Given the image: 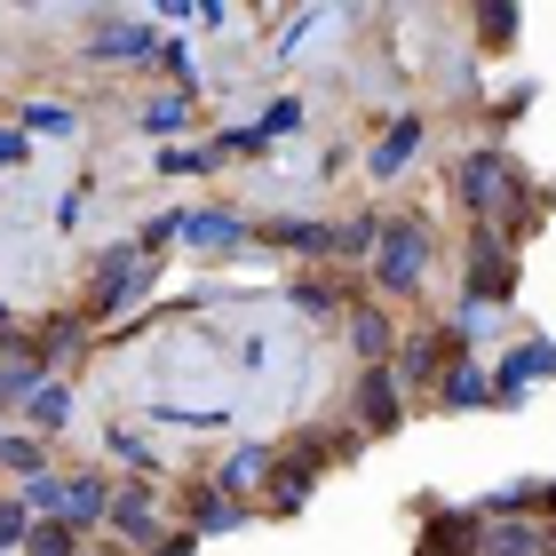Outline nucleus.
Returning <instances> with one entry per match:
<instances>
[{"label":"nucleus","mask_w":556,"mask_h":556,"mask_svg":"<svg viewBox=\"0 0 556 556\" xmlns=\"http://www.w3.org/2000/svg\"><path fill=\"white\" fill-rule=\"evenodd\" d=\"M469 24H477V40H485L493 56H509V40H517V24H525V9H509V0H485V9H477Z\"/></svg>","instance_id":"nucleus-21"},{"label":"nucleus","mask_w":556,"mask_h":556,"mask_svg":"<svg viewBox=\"0 0 556 556\" xmlns=\"http://www.w3.org/2000/svg\"><path fill=\"white\" fill-rule=\"evenodd\" d=\"M462 302H469V311H501V302H517V247H509V239H493V231L469 239Z\"/></svg>","instance_id":"nucleus-4"},{"label":"nucleus","mask_w":556,"mask_h":556,"mask_svg":"<svg viewBox=\"0 0 556 556\" xmlns=\"http://www.w3.org/2000/svg\"><path fill=\"white\" fill-rule=\"evenodd\" d=\"M64 421H72V390L64 382H40L33 406H24V429H64Z\"/></svg>","instance_id":"nucleus-24"},{"label":"nucleus","mask_w":556,"mask_h":556,"mask_svg":"<svg viewBox=\"0 0 556 556\" xmlns=\"http://www.w3.org/2000/svg\"><path fill=\"white\" fill-rule=\"evenodd\" d=\"M199 548V533H160V548H151V556H191Z\"/></svg>","instance_id":"nucleus-35"},{"label":"nucleus","mask_w":556,"mask_h":556,"mask_svg":"<svg viewBox=\"0 0 556 556\" xmlns=\"http://www.w3.org/2000/svg\"><path fill=\"white\" fill-rule=\"evenodd\" d=\"M184 239L199 247V255H247L263 231L247 215H231V207H199V215H184Z\"/></svg>","instance_id":"nucleus-10"},{"label":"nucleus","mask_w":556,"mask_h":556,"mask_svg":"<svg viewBox=\"0 0 556 556\" xmlns=\"http://www.w3.org/2000/svg\"><path fill=\"white\" fill-rule=\"evenodd\" d=\"M438 406H445V414H477V406H493V374H485V366H469V358H453V366H445V382H438Z\"/></svg>","instance_id":"nucleus-17"},{"label":"nucleus","mask_w":556,"mask_h":556,"mask_svg":"<svg viewBox=\"0 0 556 556\" xmlns=\"http://www.w3.org/2000/svg\"><path fill=\"white\" fill-rule=\"evenodd\" d=\"M151 278H160V255H143L136 239L104 247V255H96V270H88L80 318H88V326H104V318H119V311H136V302L151 294Z\"/></svg>","instance_id":"nucleus-2"},{"label":"nucleus","mask_w":556,"mask_h":556,"mask_svg":"<svg viewBox=\"0 0 556 556\" xmlns=\"http://www.w3.org/2000/svg\"><path fill=\"white\" fill-rule=\"evenodd\" d=\"M24 160H33V136H24V128H0V167H24Z\"/></svg>","instance_id":"nucleus-32"},{"label":"nucleus","mask_w":556,"mask_h":556,"mask_svg":"<svg viewBox=\"0 0 556 556\" xmlns=\"http://www.w3.org/2000/svg\"><path fill=\"white\" fill-rule=\"evenodd\" d=\"M0 501H9V493H0Z\"/></svg>","instance_id":"nucleus-39"},{"label":"nucleus","mask_w":556,"mask_h":556,"mask_svg":"<svg viewBox=\"0 0 556 556\" xmlns=\"http://www.w3.org/2000/svg\"><path fill=\"white\" fill-rule=\"evenodd\" d=\"M0 469H9V477H24V485H33V477H48V438L0 429Z\"/></svg>","instance_id":"nucleus-20"},{"label":"nucleus","mask_w":556,"mask_h":556,"mask_svg":"<svg viewBox=\"0 0 556 556\" xmlns=\"http://www.w3.org/2000/svg\"><path fill=\"white\" fill-rule=\"evenodd\" d=\"M294 128H302V96H278V104H263V119H255V136H263V143L294 136Z\"/></svg>","instance_id":"nucleus-27"},{"label":"nucleus","mask_w":556,"mask_h":556,"mask_svg":"<svg viewBox=\"0 0 556 556\" xmlns=\"http://www.w3.org/2000/svg\"><path fill=\"white\" fill-rule=\"evenodd\" d=\"M453 199L469 207L477 231H493V239H509L533 223V175H525L509 151H469L462 167H453Z\"/></svg>","instance_id":"nucleus-1"},{"label":"nucleus","mask_w":556,"mask_h":556,"mask_svg":"<svg viewBox=\"0 0 556 556\" xmlns=\"http://www.w3.org/2000/svg\"><path fill=\"white\" fill-rule=\"evenodd\" d=\"M184 119H191V96L184 88H160L143 104V136H184Z\"/></svg>","instance_id":"nucleus-23"},{"label":"nucleus","mask_w":556,"mask_h":556,"mask_svg":"<svg viewBox=\"0 0 556 556\" xmlns=\"http://www.w3.org/2000/svg\"><path fill=\"white\" fill-rule=\"evenodd\" d=\"M160 56V40H151V24H136V16H104L88 33V64H151Z\"/></svg>","instance_id":"nucleus-11"},{"label":"nucleus","mask_w":556,"mask_h":556,"mask_svg":"<svg viewBox=\"0 0 556 556\" xmlns=\"http://www.w3.org/2000/svg\"><path fill=\"white\" fill-rule=\"evenodd\" d=\"M80 541H88V533H72L64 517H40L33 533H24V556H88Z\"/></svg>","instance_id":"nucleus-22"},{"label":"nucleus","mask_w":556,"mask_h":556,"mask_svg":"<svg viewBox=\"0 0 556 556\" xmlns=\"http://www.w3.org/2000/svg\"><path fill=\"white\" fill-rule=\"evenodd\" d=\"M342 326H350V350H358L366 366H390V350H397V318L382 311V302H350Z\"/></svg>","instance_id":"nucleus-13"},{"label":"nucleus","mask_w":556,"mask_h":556,"mask_svg":"<svg viewBox=\"0 0 556 556\" xmlns=\"http://www.w3.org/2000/svg\"><path fill=\"white\" fill-rule=\"evenodd\" d=\"M294 311H302V318H342L350 302L326 287V278H294Z\"/></svg>","instance_id":"nucleus-25"},{"label":"nucleus","mask_w":556,"mask_h":556,"mask_svg":"<svg viewBox=\"0 0 556 556\" xmlns=\"http://www.w3.org/2000/svg\"><path fill=\"white\" fill-rule=\"evenodd\" d=\"M112 453H119V462H136L143 477H160V453H151L143 429H112Z\"/></svg>","instance_id":"nucleus-30"},{"label":"nucleus","mask_w":556,"mask_h":556,"mask_svg":"<svg viewBox=\"0 0 556 556\" xmlns=\"http://www.w3.org/2000/svg\"><path fill=\"white\" fill-rule=\"evenodd\" d=\"M453 358H462V334H453V326H414L390 374H397V390H414V382H445Z\"/></svg>","instance_id":"nucleus-8"},{"label":"nucleus","mask_w":556,"mask_h":556,"mask_svg":"<svg viewBox=\"0 0 556 556\" xmlns=\"http://www.w3.org/2000/svg\"><path fill=\"white\" fill-rule=\"evenodd\" d=\"M247 517H255V509L231 501V493H215V485H199V501H191V533H239Z\"/></svg>","instance_id":"nucleus-18"},{"label":"nucleus","mask_w":556,"mask_h":556,"mask_svg":"<svg viewBox=\"0 0 556 556\" xmlns=\"http://www.w3.org/2000/svg\"><path fill=\"white\" fill-rule=\"evenodd\" d=\"M541 382H556V342H517L509 358L493 366V406H525V397H533Z\"/></svg>","instance_id":"nucleus-7"},{"label":"nucleus","mask_w":556,"mask_h":556,"mask_svg":"<svg viewBox=\"0 0 556 556\" xmlns=\"http://www.w3.org/2000/svg\"><path fill=\"white\" fill-rule=\"evenodd\" d=\"M429 223L414 215H382V231H374V287L382 294H421V278H429Z\"/></svg>","instance_id":"nucleus-3"},{"label":"nucleus","mask_w":556,"mask_h":556,"mask_svg":"<svg viewBox=\"0 0 556 556\" xmlns=\"http://www.w3.org/2000/svg\"><path fill=\"white\" fill-rule=\"evenodd\" d=\"M350 421L366 429V438H397V421H406V390H397L390 366H366L358 390H350Z\"/></svg>","instance_id":"nucleus-6"},{"label":"nucleus","mask_w":556,"mask_h":556,"mask_svg":"<svg viewBox=\"0 0 556 556\" xmlns=\"http://www.w3.org/2000/svg\"><path fill=\"white\" fill-rule=\"evenodd\" d=\"M541 556H556V517H548V525H541Z\"/></svg>","instance_id":"nucleus-37"},{"label":"nucleus","mask_w":556,"mask_h":556,"mask_svg":"<svg viewBox=\"0 0 556 556\" xmlns=\"http://www.w3.org/2000/svg\"><path fill=\"white\" fill-rule=\"evenodd\" d=\"M33 525H40V517H33V509H24V501H16V493H9V501H0V556H9V548H24V533H33Z\"/></svg>","instance_id":"nucleus-29"},{"label":"nucleus","mask_w":556,"mask_h":556,"mask_svg":"<svg viewBox=\"0 0 556 556\" xmlns=\"http://www.w3.org/2000/svg\"><path fill=\"white\" fill-rule=\"evenodd\" d=\"M151 64H160L167 80H175V88L191 96V48H184V40H160V56H151Z\"/></svg>","instance_id":"nucleus-31"},{"label":"nucleus","mask_w":556,"mask_h":556,"mask_svg":"<svg viewBox=\"0 0 556 556\" xmlns=\"http://www.w3.org/2000/svg\"><path fill=\"white\" fill-rule=\"evenodd\" d=\"M525 104H533V80H517V88H509V96H501V104H493V119H517V112H525Z\"/></svg>","instance_id":"nucleus-34"},{"label":"nucleus","mask_w":556,"mask_h":556,"mask_svg":"<svg viewBox=\"0 0 556 556\" xmlns=\"http://www.w3.org/2000/svg\"><path fill=\"white\" fill-rule=\"evenodd\" d=\"M270 469H278V445H270V438H247L239 453H223L215 493H231V501H263V493H270Z\"/></svg>","instance_id":"nucleus-9"},{"label":"nucleus","mask_w":556,"mask_h":556,"mask_svg":"<svg viewBox=\"0 0 556 556\" xmlns=\"http://www.w3.org/2000/svg\"><path fill=\"white\" fill-rule=\"evenodd\" d=\"M477 556H541L533 517H477Z\"/></svg>","instance_id":"nucleus-16"},{"label":"nucleus","mask_w":556,"mask_h":556,"mask_svg":"<svg viewBox=\"0 0 556 556\" xmlns=\"http://www.w3.org/2000/svg\"><path fill=\"white\" fill-rule=\"evenodd\" d=\"M16 501H24L33 517H56V509H64V477H33V485H16Z\"/></svg>","instance_id":"nucleus-28"},{"label":"nucleus","mask_w":556,"mask_h":556,"mask_svg":"<svg viewBox=\"0 0 556 556\" xmlns=\"http://www.w3.org/2000/svg\"><path fill=\"white\" fill-rule=\"evenodd\" d=\"M160 167H167V175H199V167H215V151H167Z\"/></svg>","instance_id":"nucleus-33"},{"label":"nucleus","mask_w":556,"mask_h":556,"mask_svg":"<svg viewBox=\"0 0 556 556\" xmlns=\"http://www.w3.org/2000/svg\"><path fill=\"white\" fill-rule=\"evenodd\" d=\"M541 517H556V477L541 485V509H533V525H541Z\"/></svg>","instance_id":"nucleus-36"},{"label":"nucleus","mask_w":556,"mask_h":556,"mask_svg":"<svg viewBox=\"0 0 556 556\" xmlns=\"http://www.w3.org/2000/svg\"><path fill=\"white\" fill-rule=\"evenodd\" d=\"M112 541H128V548H160V525H167V509H160V493H151V477H136V485H112Z\"/></svg>","instance_id":"nucleus-5"},{"label":"nucleus","mask_w":556,"mask_h":556,"mask_svg":"<svg viewBox=\"0 0 556 556\" xmlns=\"http://www.w3.org/2000/svg\"><path fill=\"white\" fill-rule=\"evenodd\" d=\"M24 136H80V112L72 104H24Z\"/></svg>","instance_id":"nucleus-26"},{"label":"nucleus","mask_w":556,"mask_h":556,"mask_svg":"<svg viewBox=\"0 0 556 556\" xmlns=\"http://www.w3.org/2000/svg\"><path fill=\"white\" fill-rule=\"evenodd\" d=\"M421 136H429V119H390V128H382V143H374L366 151V175H374V184H397V175H406V160H414V151H421Z\"/></svg>","instance_id":"nucleus-14"},{"label":"nucleus","mask_w":556,"mask_h":556,"mask_svg":"<svg viewBox=\"0 0 556 556\" xmlns=\"http://www.w3.org/2000/svg\"><path fill=\"white\" fill-rule=\"evenodd\" d=\"M0 334H9V302H0Z\"/></svg>","instance_id":"nucleus-38"},{"label":"nucleus","mask_w":556,"mask_h":556,"mask_svg":"<svg viewBox=\"0 0 556 556\" xmlns=\"http://www.w3.org/2000/svg\"><path fill=\"white\" fill-rule=\"evenodd\" d=\"M56 517L72 525V533H96V525L112 517V485H104V477H96V469L64 477V509H56Z\"/></svg>","instance_id":"nucleus-15"},{"label":"nucleus","mask_w":556,"mask_h":556,"mask_svg":"<svg viewBox=\"0 0 556 556\" xmlns=\"http://www.w3.org/2000/svg\"><path fill=\"white\" fill-rule=\"evenodd\" d=\"M80 342H88V318H80V311L48 318L40 334H33V350H40V366H48V374H56V366H64V358H72V350H80Z\"/></svg>","instance_id":"nucleus-19"},{"label":"nucleus","mask_w":556,"mask_h":556,"mask_svg":"<svg viewBox=\"0 0 556 556\" xmlns=\"http://www.w3.org/2000/svg\"><path fill=\"white\" fill-rule=\"evenodd\" d=\"M414 556H477V509H438V501H421Z\"/></svg>","instance_id":"nucleus-12"}]
</instances>
